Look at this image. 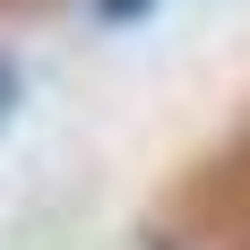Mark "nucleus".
I'll return each instance as SVG.
<instances>
[{"label": "nucleus", "instance_id": "f257e3e1", "mask_svg": "<svg viewBox=\"0 0 250 250\" xmlns=\"http://www.w3.org/2000/svg\"><path fill=\"white\" fill-rule=\"evenodd\" d=\"M155 9H164V0H95L104 26H138V18H155Z\"/></svg>", "mask_w": 250, "mask_h": 250}, {"label": "nucleus", "instance_id": "f03ea898", "mask_svg": "<svg viewBox=\"0 0 250 250\" xmlns=\"http://www.w3.org/2000/svg\"><path fill=\"white\" fill-rule=\"evenodd\" d=\"M18 95H26V78H18V61H9V52H0V129L18 121Z\"/></svg>", "mask_w": 250, "mask_h": 250}]
</instances>
